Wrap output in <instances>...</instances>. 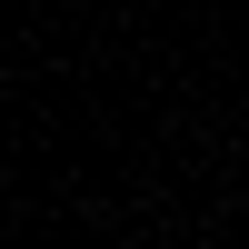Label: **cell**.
Here are the masks:
<instances>
[]
</instances>
